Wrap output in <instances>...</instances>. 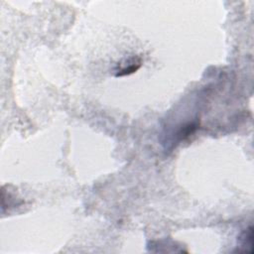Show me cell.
Returning a JSON list of instances; mask_svg holds the SVG:
<instances>
[{
  "instance_id": "7a4b0ae2",
  "label": "cell",
  "mask_w": 254,
  "mask_h": 254,
  "mask_svg": "<svg viewBox=\"0 0 254 254\" xmlns=\"http://www.w3.org/2000/svg\"><path fill=\"white\" fill-rule=\"evenodd\" d=\"M239 248L237 249L238 252H249L252 253L253 251V227L249 226L245 229L238 238Z\"/></svg>"
},
{
  "instance_id": "6da1fadb",
  "label": "cell",
  "mask_w": 254,
  "mask_h": 254,
  "mask_svg": "<svg viewBox=\"0 0 254 254\" xmlns=\"http://www.w3.org/2000/svg\"><path fill=\"white\" fill-rule=\"evenodd\" d=\"M141 59L134 56L122 60L120 63L117 64L116 67L114 68L115 76L128 75L135 72L141 66Z\"/></svg>"
}]
</instances>
